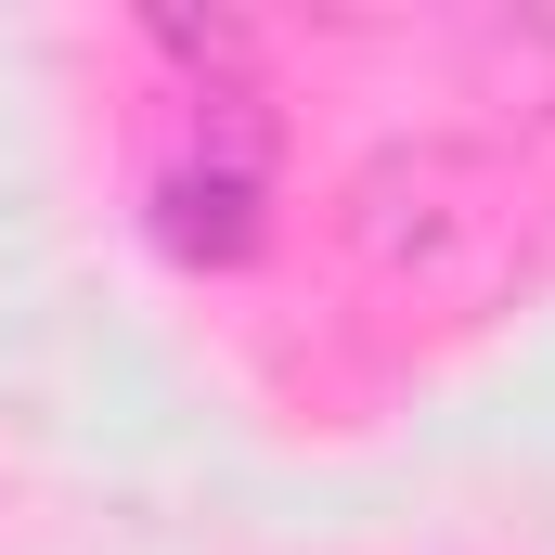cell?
<instances>
[{
  "instance_id": "cell-1",
  "label": "cell",
  "mask_w": 555,
  "mask_h": 555,
  "mask_svg": "<svg viewBox=\"0 0 555 555\" xmlns=\"http://www.w3.org/2000/svg\"><path fill=\"white\" fill-rule=\"evenodd\" d=\"M349 233H362V259H375V272L426 284V297H465V284H491V272H504V233H517V207H504V181H491L478 155L414 142V155H375V168H362V194H349Z\"/></svg>"
},
{
  "instance_id": "cell-2",
  "label": "cell",
  "mask_w": 555,
  "mask_h": 555,
  "mask_svg": "<svg viewBox=\"0 0 555 555\" xmlns=\"http://www.w3.org/2000/svg\"><path fill=\"white\" fill-rule=\"evenodd\" d=\"M155 207H168V246H181V259H246V246H259V168H246V155L181 168Z\"/></svg>"
}]
</instances>
